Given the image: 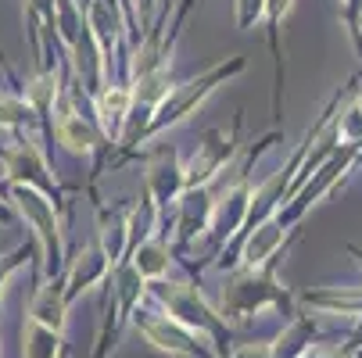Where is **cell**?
<instances>
[{
  "mask_svg": "<svg viewBox=\"0 0 362 358\" xmlns=\"http://www.w3.org/2000/svg\"><path fill=\"white\" fill-rule=\"evenodd\" d=\"M287 247L276 251L273 258L258 262V265H233V269L223 273V287H219L216 309L230 323V330L247 326L255 316H262V312H276L284 319H291L298 312L294 294L280 283V265H284Z\"/></svg>",
  "mask_w": 362,
  "mask_h": 358,
  "instance_id": "6da1fadb",
  "label": "cell"
},
{
  "mask_svg": "<svg viewBox=\"0 0 362 358\" xmlns=\"http://www.w3.org/2000/svg\"><path fill=\"white\" fill-rule=\"evenodd\" d=\"M244 68H247V58H244V54H230V58L209 65L204 72H197V76H190V79H183V83H173V90L162 97V105L154 108V115L147 119V126H144V133H140V140H136L133 158H140V150L151 147L158 136H165L169 129L183 126L190 115H197L204 105H209V97H212L219 86H226L230 79H237Z\"/></svg>",
  "mask_w": 362,
  "mask_h": 358,
  "instance_id": "7a4b0ae2",
  "label": "cell"
},
{
  "mask_svg": "<svg viewBox=\"0 0 362 358\" xmlns=\"http://www.w3.org/2000/svg\"><path fill=\"white\" fill-rule=\"evenodd\" d=\"M11 208L15 215H22V222L33 229V244H36V283L62 276L69 251H65V226H69V212L72 204H58L47 193L33 190V186H11Z\"/></svg>",
  "mask_w": 362,
  "mask_h": 358,
  "instance_id": "3957f363",
  "label": "cell"
},
{
  "mask_svg": "<svg viewBox=\"0 0 362 358\" xmlns=\"http://www.w3.org/2000/svg\"><path fill=\"white\" fill-rule=\"evenodd\" d=\"M147 301H154V304H158L165 316H173L176 323H183V326H190L194 333H201L204 340L212 344L216 358H226V354L233 351V330H230V323L219 316L216 304L204 297L201 283L162 276V280L147 283Z\"/></svg>",
  "mask_w": 362,
  "mask_h": 358,
  "instance_id": "277c9868",
  "label": "cell"
},
{
  "mask_svg": "<svg viewBox=\"0 0 362 358\" xmlns=\"http://www.w3.org/2000/svg\"><path fill=\"white\" fill-rule=\"evenodd\" d=\"M280 140V129H269V133H262L251 147H247V155L240 158V162H233L230 169H233V176H230V183L219 190V201H216V219H212V229H209V240L212 244V258H209V265L216 262V254L240 233V226H244V219H247V208H251V190H255V183H251V169L258 165V158L266 155V150L273 147Z\"/></svg>",
  "mask_w": 362,
  "mask_h": 358,
  "instance_id": "5b68a950",
  "label": "cell"
},
{
  "mask_svg": "<svg viewBox=\"0 0 362 358\" xmlns=\"http://www.w3.org/2000/svg\"><path fill=\"white\" fill-rule=\"evenodd\" d=\"M147 304V280L129 265L119 262L108 280H105V301H100V319H97V340H93V358H108L126 333L133 312Z\"/></svg>",
  "mask_w": 362,
  "mask_h": 358,
  "instance_id": "8992f818",
  "label": "cell"
},
{
  "mask_svg": "<svg viewBox=\"0 0 362 358\" xmlns=\"http://www.w3.org/2000/svg\"><path fill=\"white\" fill-rule=\"evenodd\" d=\"M47 136L58 140L72 158H97V169L90 172V183H97V176L105 172V165L112 158V147L105 143V136H100L93 115L79 112V97L72 93L69 79H65V86L54 97V108H50V133Z\"/></svg>",
  "mask_w": 362,
  "mask_h": 358,
  "instance_id": "52a82bcc",
  "label": "cell"
},
{
  "mask_svg": "<svg viewBox=\"0 0 362 358\" xmlns=\"http://www.w3.org/2000/svg\"><path fill=\"white\" fill-rule=\"evenodd\" d=\"M240 147H244V112L233 115V126H230V129H223V126L204 129L201 140H197V150L183 162L187 186L219 183V179L226 176V169L237 162Z\"/></svg>",
  "mask_w": 362,
  "mask_h": 358,
  "instance_id": "ba28073f",
  "label": "cell"
},
{
  "mask_svg": "<svg viewBox=\"0 0 362 358\" xmlns=\"http://www.w3.org/2000/svg\"><path fill=\"white\" fill-rule=\"evenodd\" d=\"M0 165H4V176L11 179V186H33L40 193H47L50 201L69 204V193H79V186H62L58 176L50 172V162L40 150V143H33L29 136H15L11 147H0Z\"/></svg>",
  "mask_w": 362,
  "mask_h": 358,
  "instance_id": "9c48e42d",
  "label": "cell"
},
{
  "mask_svg": "<svg viewBox=\"0 0 362 358\" xmlns=\"http://www.w3.org/2000/svg\"><path fill=\"white\" fill-rule=\"evenodd\" d=\"M129 326L154 347V351H162V354H173V358H216L212 344L204 340L201 333H194L190 326L176 323L173 316H165L162 309L158 312H147L144 304L133 312Z\"/></svg>",
  "mask_w": 362,
  "mask_h": 358,
  "instance_id": "30bf717a",
  "label": "cell"
},
{
  "mask_svg": "<svg viewBox=\"0 0 362 358\" xmlns=\"http://www.w3.org/2000/svg\"><path fill=\"white\" fill-rule=\"evenodd\" d=\"M144 150H147V158H144V193L154 201V208H158V215H162V226H165V219H173V208H176L180 193L187 190L183 155L173 143H151Z\"/></svg>",
  "mask_w": 362,
  "mask_h": 358,
  "instance_id": "8fae6325",
  "label": "cell"
},
{
  "mask_svg": "<svg viewBox=\"0 0 362 358\" xmlns=\"http://www.w3.org/2000/svg\"><path fill=\"white\" fill-rule=\"evenodd\" d=\"M216 201H219V190L216 183H204V186H187L176 201L173 208V251L176 258H183V254L209 237L212 229V219H216Z\"/></svg>",
  "mask_w": 362,
  "mask_h": 358,
  "instance_id": "7c38bea8",
  "label": "cell"
},
{
  "mask_svg": "<svg viewBox=\"0 0 362 358\" xmlns=\"http://www.w3.org/2000/svg\"><path fill=\"white\" fill-rule=\"evenodd\" d=\"M108 273H112V262H108L105 247H100V240H97V237H90L83 247H76V251H72V258H69V262H65V269H62L69 304H76L86 290L105 287Z\"/></svg>",
  "mask_w": 362,
  "mask_h": 358,
  "instance_id": "4fadbf2b",
  "label": "cell"
},
{
  "mask_svg": "<svg viewBox=\"0 0 362 358\" xmlns=\"http://www.w3.org/2000/svg\"><path fill=\"white\" fill-rule=\"evenodd\" d=\"M294 0H266V32H269V54H273V129L284 122V83H287V58H284V25L291 18Z\"/></svg>",
  "mask_w": 362,
  "mask_h": 358,
  "instance_id": "5bb4252c",
  "label": "cell"
},
{
  "mask_svg": "<svg viewBox=\"0 0 362 358\" xmlns=\"http://www.w3.org/2000/svg\"><path fill=\"white\" fill-rule=\"evenodd\" d=\"M69 297H65V280L54 276V280H43L36 283L33 297H29V309H25V319L54 330V333H65L69 330Z\"/></svg>",
  "mask_w": 362,
  "mask_h": 358,
  "instance_id": "9a60e30c",
  "label": "cell"
},
{
  "mask_svg": "<svg viewBox=\"0 0 362 358\" xmlns=\"http://www.w3.org/2000/svg\"><path fill=\"white\" fill-rule=\"evenodd\" d=\"M294 304H305L320 316L362 319V287H308L294 294Z\"/></svg>",
  "mask_w": 362,
  "mask_h": 358,
  "instance_id": "2e32d148",
  "label": "cell"
},
{
  "mask_svg": "<svg viewBox=\"0 0 362 358\" xmlns=\"http://www.w3.org/2000/svg\"><path fill=\"white\" fill-rule=\"evenodd\" d=\"M122 262H129L147 283H154V280H162V276H169V265L176 262V251H173V244H169V237H165V229H158V233H151V237H144Z\"/></svg>",
  "mask_w": 362,
  "mask_h": 358,
  "instance_id": "e0dca14e",
  "label": "cell"
},
{
  "mask_svg": "<svg viewBox=\"0 0 362 358\" xmlns=\"http://www.w3.org/2000/svg\"><path fill=\"white\" fill-rule=\"evenodd\" d=\"M313 340H320V323L305 312H294L291 319H284V330L276 337H269L273 358H301Z\"/></svg>",
  "mask_w": 362,
  "mask_h": 358,
  "instance_id": "ac0fdd59",
  "label": "cell"
},
{
  "mask_svg": "<svg viewBox=\"0 0 362 358\" xmlns=\"http://www.w3.org/2000/svg\"><path fill=\"white\" fill-rule=\"evenodd\" d=\"M22 358H69V340L65 333L22 319Z\"/></svg>",
  "mask_w": 362,
  "mask_h": 358,
  "instance_id": "d6986e66",
  "label": "cell"
},
{
  "mask_svg": "<svg viewBox=\"0 0 362 358\" xmlns=\"http://www.w3.org/2000/svg\"><path fill=\"white\" fill-rule=\"evenodd\" d=\"M36 122H40V119L33 115L29 100H25L18 90L0 93V129H8V133H15V136H25V129L36 126Z\"/></svg>",
  "mask_w": 362,
  "mask_h": 358,
  "instance_id": "ffe728a7",
  "label": "cell"
},
{
  "mask_svg": "<svg viewBox=\"0 0 362 358\" xmlns=\"http://www.w3.org/2000/svg\"><path fill=\"white\" fill-rule=\"evenodd\" d=\"M33 258H36V244H33V237H29L22 247H15L11 254H0V301H4V290H8L11 276L22 273L25 262H33Z\"/></svg>",
  "mask_w": 362,
  "mask_h": 358,
  "instance_id": "44dd1931",
  "label": "cell"
},
{
  "mask_svg": "<svg viewBox=\"0 0 362 358\" xmlns=\"http://www.w3.org/2000/svg\"><path fill=\"white\" fill-rule=\"evenodd\" d=\"M337 8H341V22L358 50V58H362V0H337Z\"/></svg>",
  "mask_w": 362,
  "mask_h": 358,
  "instance_id": "7402d4cb",
  "label": "cell"
},
{
  "mask_svg": "<svg viewBox=\"0 0 362 358\" xmlns=\"http://www.w3.org/2000/svg\"><path fill=\"white\" fill-rule=\"evenodd\" d=\"M266 15V0H233V25L237 29H255Z\"/></svg>",
  "mask_w": 362,
  "mask_h": 358,
  "instance_id": "603a6c76",
  "label": "cell"
},
{
  "mask_svg": "<svg viewBox=\"0 0 362 358\" xmlns=\"http://www.w3.org/2000/svg\"><path fill=\"white\" fill-rule=\"evenodd\" d=\"M15 222V208H11V201L0 197V226H11Z\"/></svg>",
  "mask_w": 362,
  "mask_h": 358,
  "instance_id": "cb8c5ba5",
  "label": "cell"
},
{
  "mask_svg": "<svg viewBox=\"0 0 362 358\" xmlns=\"http://www.w3.org/2000/svg\"><path fill=\"white\" fill-rule=\"evenodd\" d=\"M348 254L355 258V265H358V273H362V247H358V244H348Z\"/></svg>",
  "mask_w": 362,
  "mask_h": 358,
  "instance_id": "d4e9b609",
  "label": "cell"
},
{
  "mask_svg": "<svg viewBox=\"0 0 362 358\" xmlns=\"http://www.w3.org/2000/svg\"><path fill=\"white\" fill-rule=\"evenodd\" d=\"M351 105H355V112L362 115V90H351Z\"/></svg>",
  "mask_w": 362,
  "mask_h": 358,
  "instance_id": "484cf974",
  "label": "cell"
},
{
  "mask_svg": "<svg viewBox=\"0 0 362 358\" xmlns=\"http://www.w3.org/2000/svg\"><path fill=\"white\" fill-rule=\"evenodd\" d=\"M355 358H362V347H358V354H355Z\"/></svg>",
  "mask_w": 362,
  "mask_h": 358,
  "instance_id": "4316f807",
  "label": "cell"
}]
</instances>
